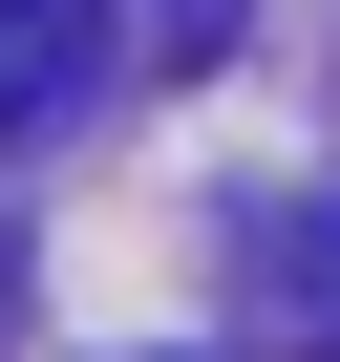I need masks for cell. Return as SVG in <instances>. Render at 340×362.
<instances>
[{
	"label": "cell",
	"instance_id": "2",
	"mask_svg": "<svg viewBox=\"0 0 340 362\" xmlns=\"http://www.w3.org/2000/svg\"><path fill=\"white\" fill-rule=\"evenodd\" d=\"M255 341L277 362H340V214H277L255 235Z\"/></svg>",
	"mask_w": 340,
	"mask_h": 362
},
{
	"label": "cell",
	"instance_id": "1",
	"mask_svg": "<svg viewBox=\"0 0 340 362\" xmlns=\"http://www.w3.org/2000/svg\"><path fill=\"white\" fill-rule=\"evenodd\" d=\"M85 64H107V0H0V149L64 128V107H85Z\"/></svg>",
	"mask_w": 340,
	"mask_h": 362
},
{
	"label": "cell",
	"instance_id": "3",
	"mask_svg": "<svg viewBox=\"0 0 340 362\" xmlns=\"http://www.w3.org/2000/svg\"><path fill=\"white\" fill-rule=\"evenodd\" d=\"M192 22H213V0H192Z\"/></svg>",
	"mask_w": 340,
	"mask_h": 362
}]
</instances>
